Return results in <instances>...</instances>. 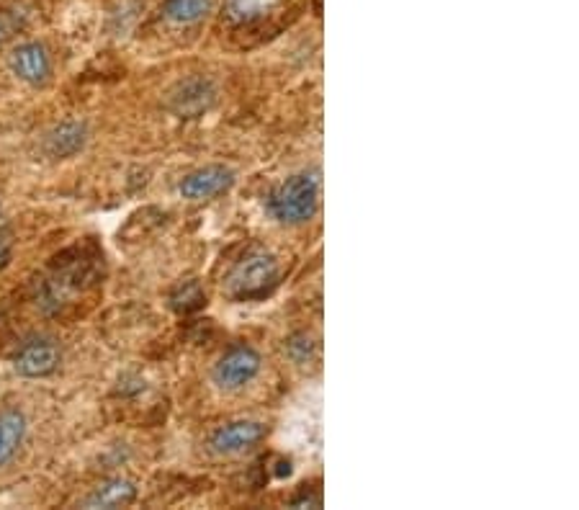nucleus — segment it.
Instances as JSON below:
<instances>
[{
    "label": "nucleus",
    "instance_id": "obj_11",
    "mask_svg": "<svg viewBox=\"0 0 579 510\" xmlns=\"http://www.w3.org/2000/svg\"><path fill=\"white\" fill-rule=\"evenodd\" d=\"M85 142H88V127H85L83 122H73V119H70V122L57 124V127L47 134L44 147H47L52 158L62 160L78 155L85 147Z\"/></svg>",
    "mask_w": 579,
    "mask_h": 510
},
{
    "label": "nucleus",
    "instance_id": "obj_1",
    "mask_svg": "<svg viewBox=\"0 0 579 510\" xmlns=\"http://www.w3.org/2000/svg\"><path fill=\"white\" fill-rule=\"evenodd\" d=\"M266 209L278 225L299 227L312 222L320 209V176L317 173H294L271 189Z\"/></svg>",
    "mask_w": 579,
    "mask_h": 510
},
{
    "label": "nucleus",
    "instance_id": "obj_7",
    "mask_svg": "<svg viewBox=\"0 0 579 510\" xmlns=\"http://www.w3.org/2000/svg\"><path fill=\"white\" fill-rule=\"evenodd\" d=\"M11 70L29 85H44L52 75V60L39 42H26L11 52Z\"/></svg>",
    "mask_w": 579,
    "mask_h": 510
},
{
    "label": "nucleus",
    "instance_id": "obj_17",
    "mask_svg": "<svg viewBox=\"0 0 579 510\" xmlns=\"http://www.w3.org/2000/svg\"><path fill=\"white\" fill-rule=\"evenodd\" d=\"M11 258V235L6 230H0V268L6 266Z\"/></svg>",
    "mask_w": 579,
    "mask_h": 510
},
{
    "label": "nucleus",
    "instance_id": "obj_2",
    "mask_svg": "<svg viewBox=\"0 0 579 510\" xmlns=\"http://www.w3.org/2000/svg\"><path fill=\"white\" fill-rule=\"evenodd\" d=\"M278 284V261L273 253L266 250H253L237 263L230 271L224 286L232 299L248 302V299H260L271 292Z\"/></svg>",
    "mask_w": 579,
    "mask_h": 510
},
{
    "label": "nucleus",
    "instance_id": "obj_10",
    "mask_svg": "<svg viewBox=\"0 0 579 510\" xmlns=\"http://www.w3.org/2000/svg\"><path fill=\"white\" fill-rule=\"evenodd\" d=\"M137 500V485L127 477H111V480L101 482L96 490L83 500L85 508H124V505H132Z\"/></svg>",
    "mask_w": 579,
    "mask_h": 510
},
{
    "label": "nucleus",
    "instance_id": "obj_16",
    "mask_svg": "<svg viewBox=\"0 0 579 510\" xmlns=\"http://www.w3.org/2000/svg\"><path fill=\"white\" fill-rule=\"evenodd\" d=\"M21 29H24V19H21L19 13L0 8V44L16 37Z\"/></svg>",
    "mask_w": 579,
    "mask_h": 510
},
{
    "label": "nucleus",
    "instance_id": "obj_5",
    "mask_svg": "<svg viewBox=\"0 0 579 510\" xmlns=\"http://www.w3.org/2000/svg\"><path fill=\"white\" fill-rule=\"evenodd\" d=\"M235 181V170L227 165H204L178 183V194L186 201H209L214 196L227 194L235 186Z\"/></svg>",
    "mask_w": 579,
    "mask_h": 510
},
{
    "label": "nucleus",
    "instance_id": "obj_15",
    "mask_svg": "<svg viewBox=\"0 0 579 510\" xmlns=\"http://www.w3.org/2000/svg\"><path fill=\"white\" fill-rule=\"evenodd\" d=\"M314 351H317V346H314V340L307 333H294L286 340V353H289V359L294 364H307L314 356Z\"/></svg>",
    "mask_w": 579,
    "mask_h": 510
},
{
    "label": "nucleus",
    "instance_id": "obj_13",
    "mask_svg": "<svg viewBox=\"0 0 579 510\" xmlns=\"http://www.w3.org/2000/svg\"><path fill=\"white\" fill-rule=\"evenodd\" d=\"M214 8V0H165L163 16L175 26H193L204 21Z\"/></svg>",
    "mask_w": 579,
    "mask_h": 510
},
{
    "label": "nucleus",
    "instance_id": "obj_3",
    "mask_svg": "<svg viewBox=\"0 0 579 510\" xmlns=\"http://www.w3.org/2000/svg\"><path fill=\"white\" fill-rule=\"evenodd\" d=\"M260 369H263L260 353L248 343H235L219 356L212 377L214 384L224 392H240L258 379Z\"/></svg>",
    "mask_w": 579,
    "mask_h": 510
},
{
    "label": "nucleus",
    "instance_id": "obj_14",
    "mask_svg": "<svg viewBox=\"0 0 579 510\" xmlns=\"http://www.w3.org/2000/svg\"><path fill=\"white\" fill-rule=\"evenodd\" d=\"M168 302L175 315H193V312H199L206 304L204 286L199 281H183V284H178L170 292Z\"/></svg>",
    "mask_w": 579,
    "mask_h": 510
},
{
    "label": "nucleus",
    "instance_id": "obj_6",
    "mask_svg": "<svg viewBox=\"0 0 579 510\" xmlns=\"http://www.w3.org/2000/svg\"><path fill=\"white\" fill-rule=\"evenodd\" d=\"M263 438H266V425L260 420H232L219 425L209 438V446L219 456H237L253 451Z\"/></svg>",
    "mask_w": 579,
    "mask_h": 510
},
{
    "label": "nucleus",
    "instance_id": "obj_8",
    "mask_svg": "<svg viewBox=\"0 0 579 510\" xmlns=\"http://www.w3.org/2000/svg\"><path fill=\"white\" fill-rule=\"evenodd\" d=\"M214 101H217V88L212 85V80L191 78L178 85L173 96V111L183 119H193V116H201L212 109Z\"/></svg>",
    "mask_w": 579,
    "mask_h": 510
},
{
    "label": "nucleus",
    "instance_id": "obj_12",
    "mask_svg": "<svg viewBox=\"0 0 579 510\" xmlns=\"http://www.w3.org/2000/svg\"><path fill=\"white\" fill-rule=\"evenodd\" d=\"M284 0H224V19L235 26H253L268 19L271 13L281 8Z\"/></svg>",
    "mask_w": 579,
    "mask_h": 510
},
{
    "label": "nucleus",
    "instance_id": "obj_9",
    "mask_svg": "<svg viewBox=\"0 0 579 510\" xmlns=\"http://www.w3.org/2000/svg\"><path fill=\"white\" fill-rule=\"evenodd\" d=\"M26 431H29V420L19 407L0 410V467L11 464L13 456L19 454Z\"/></svg>",
    "mask_w": 579,
    "mask_h": 510
},
{
    "label": "nucleus",
    "instance_id": "obj_4",
    "mask_svg": "<svg viewBox=\"0 0 579 510\" xmlns=\"http://www.w3.org/2000/svg\"><path fill=\"white\" fill-rule=\"evenodd\" d=\"M62 351L52 338H29L13 356V369L26 379H44L60 369Z\"/></svg>",
    "mask_w": 579,
    "mask_h": 510
}]
</instances>
